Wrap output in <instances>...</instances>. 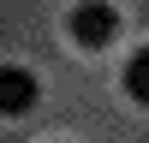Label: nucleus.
Wrapping results in <instances>:
<instances>
[{
  "mask_svg": "<svg viewBox=\"0 0 149 143\" xmlns=\"http://www.w3.org/2000/svg\"><path fill=\"white\" fill-rule=\"evenodd\" d=\"M66 36L84 48V54L113 48V36H119V12L107 6V0H78V6L66 12Z\"/></svg>",
  "mask_w": 149,
  "mask_h": 143,
  "instance_id": "f257e3e1",
  "label": "nucleus"
},
{
  "mask_svg": "<svg viewBox=\"0 0 149 143\" xmlns=\"http://www.w3.org/2000/svg\"><path fill=\"white\" fill-rule=\"evenodd\" d=\"M42 101V83L30 66H0V119H24Z\"/></svg>",
  "mask_w": 149,
  "mask_h": 143,
  "instance_id": "f03ea898",
  "label": "nucleus"
},
{
  "mask_svg": "<svg viewBox=\"0 0 149 143\" xmlns=\"http://www.w3.org/2000/svg\"><path fill=\"white\" fill-rule=\"evenodd\" d=\"M125 95H131L137 107H149V42L125 60Z\"/></svg>",
  "mask_w": 149,
  "mask_h": 143,
  "instance_id": "7ed1b4c3",
  "label": "nucleus"
}]
</instances>
